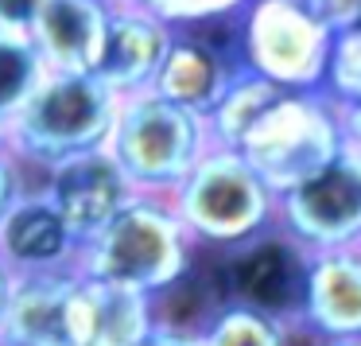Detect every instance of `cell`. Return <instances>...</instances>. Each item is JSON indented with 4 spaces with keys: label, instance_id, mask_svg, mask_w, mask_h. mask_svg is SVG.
Returning <instances> with one entry per match:
<instances>
[{
    "label": "cell",
    "instance_id": "6da1fadb",
    "mask_svg": "<svg viewBox=\"0 0 361 346\" xmlns=\"http://www.w3.org/2000/svg\"><path fill=\"white\" fill-rule=\"evenodd\" d=\"M195 265V237L167 195H133L102 229L82 237L74 273L156 296Z\"/></svg>",
    "mask_w": 361,
    "mask_h": 346
},
{
    "label": "cell",
    "instance_id": "7a4b0ae2",
    "mask_svg": "<svg viewBox=\"0 0 361 346\" xmlns=\"http://www.w3.org/2000/svg\"><path fill=\"white\" fill-rule=\"evenodd\" d=\"M195 245H237L276 222V191L237 148H210L167 195Z\"/></svg>",
    "mask_w": 361,
    "mask_h": 346
},
{
    "label": "cell",
    "instance_id": "3957f363",
    "mask_svg": "<svg viewBox=\"0 0 361 346\" xmlns=\"http://www.w3.org/2000/svg\"><path fill=\"white\" fill-rule=\"evenodd\" d=\"M345 148L338 102L322 86L283 90L264 113L249 125L237 152L252 164V172L283 195L299 179L314 175L322 164Z\"/></svg>",
    "mask_w": 361,
    "mask_h": 346
},
{
    "label": "cell",
    "instance_id": "277c9868",
    "mask_svg": "<svg viewBox=\"0 0 361 346\" xmlns=\"http://www.w3.org/2000/svg\"><path fill=\"white\" fill-rule=\"evenodd\" d=\"M210 144L202 113L144 94L117 109L105 148L140 195H171Z\"/></svg>",
    "mask_w": 361,
    "mask_h": 346
},
{
    "label": "cell",
    "instance_id": "5b68a950",
    "mask_svg": "<svg viewBox=\"0 0 361 346\" xmlns=\"http://www.w3.org/2000/svg\"><path fill=\"white\" fill-rule=\"evenodd\" d=\"M12 113L16 144L51 167L74 152L105 148L117 121V90H109L97 74H59L43 86H32V94Z\"/></svg>",
    "mask_w": 361,
    "mask_h": 346
},
{
    "label": "cell",
    "instance_id": "8992f818",
    "mask_svg": "<svg viewBox=\"0 0 361 346\" xmlns=\"http://www.w3.org/2000/svg\"><path fill=\"white\" fill-rule=\"evenodd\" d=\"M307 273H311V249L291 229L272 222L245 241L221 249L218 284L226 292V304H245L299 330Z\"/></svg>",
    "mask_w": 361,
    "mask_h": 346
},
{
    "label": "cell",
    "instance_id": "52a82bcc",
    "mask_svg": "<svg viewBox=\"0 0 361 346\" xmlns=\"http://www.w3.org/2000/svg\"><path fill=\"white\" fill-rule=\"evenodd\" d=\"M334 32L303 0H252L245 24V66L283 90L322 86Z\"/></svg>",
    "mask_w": 361,
    "mask_h": 346
},
{
    "label": "cell",
    "instance_id": "ba28073f",
    "mask_svg": "<svg viewBox=\"0 0 361 346\" xmlns=\"http://www.w3.org/2000/svg\"><path fill=\"white\" fill-rule=\"evenodd\" d=\"M276 222L311 253L361 245V152L345 144L330 164L276 195Z\"/></svg>",
    "mask_w": 361,
    "mask_h": 346
},
{
    "label": "cell",
    "instance_id": "9c48e42d",
    "mask_svg": "<svg viewBox=\"0 0 361 346\" xmlns=\"http://www.w3.org/2000/svg\"><path fill=\"white\" fill-rule=\"evenodd\" d=\"M43 195L51 198V206L63 214V222L74 229L82 245V237L102 229L140 191L128 183V175L121 172L109 148H90L51 164V179Z\"/></svg>",
    "mask_w": 361,
    "mask_h": 346
},
{
    "label": "cell",
    "instance_id": "30bf717a",
    "mask_svg": "<svg viewBox=\"0 0 361 346\" xmlns=\"http://www.w3.org/2000/svg\"><path fill=\"white\" fill-rule=\"evenodd\" d=\"M74 268L20 273L0 315V346H74Z\"/></svg>",
    "mask_w": 361,
    "mask_h": 346
},
{
    "label": "cell",
    "instance_id": "8fae6325",
    "mask_svg": "<svg viewBox=\"0 0 361 346\" xmlns=\"http://www.w3.org/2000/svg\"><path fill=\"white\" fill-rule=\"evenodd\" d=\"M299 335H361V245L311 253Z\"/></svg>",
    "mask_w": 361,
    "mask_h": 346
},
{
    "label": "cell",
    "instance_id": "7c38bea8",
    "mask_svg": "<svg viewBox=\"0 0 361 346\" xmlns=\"http://www.w3.org/2000/svg\"><path fill=\"white\" fill-rule=\"evenodd\" d=\"M0 257L8 261L16 276L74 268L78 237L47 195H16L0 218Z\"/></svg>",
    "mask_w": 361,
    "mask_h": 346
},
{
    "label": "cell",
    "instance_id": "4fadbf2b",
    "mask_svg": "<svg viewBox=\"0 0 361 346\" xmlns=\"http://www.w3.org/2000/svg\"><path fill=\"white\" fill-rule=\"evenodd\" d=\"M152 296L113 280L82 276L74 284V346H136L152 330Z\"/></svg>",
    "mask_w": 361,
    "mask_h": 346
},
{
    "label": "cell",
    "instance_id": "5bb4252c",
    "mask_svg": "<svg viewBox=\"0 0 361 346\" xmlns=\"http://www.w3.org/2000/svg\"><path fill=\"white\" fill-rule=\"evenodd\" d=\"M105 12L97 0H39L35 43L59 74H94L105 47Z\"/></svg>",
    "mask_w": 361,
    "mask_h": 346
},
{
    "label": "cell",
    "instance_id": "9a60e30c",
    "mask_svg": "<svg viewBox=\"0 0 361 346\" xmlns=\"http://www.w3.org/2000/svg\"><path fill=\"white\" fill-rule=\"evenodd\" d=\"M167 28L148 12H125L105 24V47L97 59V78L109 90H136L140 82L156 78L167 51Z\"/></svg>",
    "mask_w": 361,
    "mask_h": 346
},
{
    "label": "cell",
    "instance_id": "2e32d148",
    "mask_svg": "<svg viewBox=\"0 0 361 346\" xmlns=\"http://www.w3.org/2000/svg\"><path fill=\"white\" fill-rule=\"evenodd\" d=\"M237 71H229V63L210 43L179 40V43H167V51H164V63L156 71V94L206 117L218 105V97L226 94L229 78Z\"/></svg>",
    "mask_w": 361,
    "mask_h": 346
},
{
    "label": "cell",
    "instance_id": "e0dca14e",
    "mask_svg": "<svg viewBox=\"0 0 361 346\" xmlns=\"http://www.w3.org/2000/svg\"><path fill=\"white\" fill-rule=\"evenodd\" d=\"M283 94V86H276L272 78L257 74L252 66H241V71L229 78L226 94L218 97L210 113H206V129H210V141L221 144V148H237L241 136L249 133V125Z\"/></svg>",
    "mask_w": 361,
    "mask_h": 346
},
{
    "label": "cell",
    "instance_id": "ac0fdd59",
    "mask_svg": "<svg viewBox=\"0 0 361 346\" xmlns=\"http://www.w3.org/2000/svg\"><path fill=\"white\" fill-rule=\"evenodd\" d=\"M295 327L272 319L264 311H252L245 304H221L214 319L198 330V346H291Z\"/></svg>",
    "mask_w": 361,
    "mask_h": 346
},
{
    "label": "cell",
    "instance_id": "d6986e66",
    "mask_svg": "<svg viewBox=\"0 0 361 346\" xmlns=\"http://www.w3.org/2000/svg\"><path fill=\"white\" fill-rule=\"evenodd\" d=\"M39 74V55L27 40L12 32H0V113L16 109L35 86Z\"/></svg>",
    "mask_w": 361,
    "mask_h": 346
},
{
    "label": "cell",
    "instance_id": "ffe728a7",
    "mask_svg": "<svg viewBox=\"0 0 361 346\" xmlns=\"http://www.w3.org/2000/svg\"><path fill=\"white\" fill-rule=\"evenodd\" d=\"M322 90L334 102L361 97V24L334 35L330 59H326V74H322Z\"/></svg>",
    "mask_w": 361,
    "mask_h": 346
},
{
    "label": "cell",
    "instance_id": "44dd1931",
    "mask_svg": "<svg viewBox=\"0 0 361 346\" xmlns=\"http://www.w3.org/2000/svg\"><path fill=\"white\" fill-rule=\"evenodd\" d=\"M156 16L167 20H206V16H218V12H229L245 0H148Z\"/></svg>",
    "mask_w": 361,
    "mask_h": 346
},
{
    "label": "cell",
    "instance_id": "7402d4cb",
    "mask_svg": "<svg viewBox=\"0 0 361 346\" xmlns=\"http://www.w3.org/2000/svg\"><path fill=\"white\" fill-rule=\"evenodd\" d=\"M307 8L330 28V32H350L361 24V0H303Z\"/></svg>",
    "mask_w": 361,
    "mask_h": 346
},
{
    "label": "cell",
    "instance_id": "603a6c76",
    "mask_svg": "<svg viewBox=\"0 0 361 346\" xmlns=\"http://www.w3.org/2000/svg\"><path fill=\"white\" fill-rule=\"evenodd\" d=\"M338 117H342L345 144H350L353 152H361V97H353V102H338Z\"/></svg>",
    "mask_w": 361,
    "mask_h": 346
},
{
    "label": "cell",
    "instance_id": "cb8c5ba5",
    "mask_svg": "<svg viewBox=\"0 0 361 346\" xmlns=\"http://www.w3.org/2000/svg\"><path fill=\"white\" fill-rule=\"evenodd\" d=\"M39 0H0V28H24L32 24Z\"/></svg>",
    "mask_w": 361,
    "mask_h": 346
},
{
    "label": "cell",
    "instance_id": "d4e9b609",
    "mask_svg": "<svg viewBox=\"0 0 361 346\" xmlns=\"http://www.w3.org/2000/svg\"><path fill=\"white\" fill-rule=\"evenodd\" d=\"M136 346H198L195 335H183V330H171V327H159V323H152V330L140 338Z\"/></svg>",
    "mask_w": 361,
    "mask_h": 346
},
{
    "label": "cell",
    "instance_id": "484cf974",
    "mask_svg": "<svg viewBox=\"0 0 361 346\" xmlns=\"http://www.w3.org/2000/svg\"><path fill=\"white\" fill-rule=\"evenodd\" d=\"M16 175H12V164L4 156H0V218H4V210L12 206V198H16Z\"/></svg>",
    "mask_w": 361,
    "mask_h": 346
},
{
    "label": "cell",
    "instance_id": "4316f807",
    "mask_svg": "<svg viewBox=\"0 0 361 346\" xmlns=\"http://www.w3.org/2000/svg\"><path fill=\"white\" fill-rule=\"evenodd\" d=\"M12 284H16V273H12L8 261L0 257V315H4V304H8V296H12Z\"/></svg>",
    "mask_w": 361,
    "mask_h": 346
},
{
    "label": "cell",
    "instance_id": "83f0119b",
    "mask_svg": "<svg viewBox=\"0 0 361 346\" xmlns=\"http://www.w3.org/2000/svg\"><path fill=\"white\" fill-rule=\"evenodd\" d=\"M314 346H361V335H338V338H314Z\"/></svg>",
    "mask_w": 361,
    "mask_h": 346
},
{
    "label": "cell",
    "instance_id": "f1b7e54d",
    "mask_svg": "<svg viewBox=\"0 0 361 346\" xmlns=\"http://www.w3.org/2000/svg\"><path fill=\"white\" fill-rule=\"evenodd\" d=\"M0 141H4V129H0Z\"/></svg>",
    "mask_w": 361,
    "mask_h": 346
}]
</instances>
